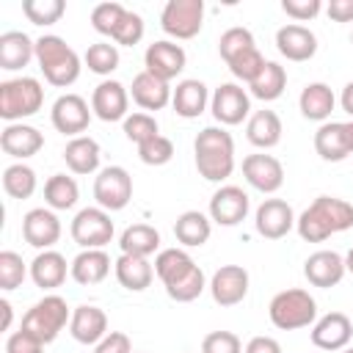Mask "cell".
Here are the masks:
<instances>
[{
  "label": "cell",
  "mask_w": 353,
  "mask_h": 353,
  "mask_svg": "<svg viewBox=\"0 0 353 353\" xmlns=\"http://www.w3.org/2000/svg\"><path fill=\"white\" fill-rule=\"evenodd\" d=\"M342 353H353V347H345V350H342Z\"/></svg>",
  "instance_id": "obj_58"
},
{
  "label": "cell",
  "mask_w": 353,
  "mask_h": 353,
  "mask_svg": "<svg viewBox=\"0 0 353 353\" xmlns=\"http://www.w3.org/2000/svg\"><path fill=\"white\" fill-rule=\"evenodd\" d=\"M22 237L28 245L47 251L61 240V221L55 215V210L50 207H36L30 212H25L22 218Z\"/></svg>",
  "instance_id": "obj_16"
},
{
  "label": "cell",
  "mask_w": 353,
  "mask_h": 353,
  "mask_svg": "<svg viewBox=\"0 0 353 353\" xmlns=\"http://www.w3.org/2000/svg\"><path fill=\"white\" fill-rule=\"evenodd\" d=\"M251 47H256V41H254V33L248 30V28H229V30H223L221 33V39H218V52H221V58L229 63L234 55H240V52H245V50H251Z\"/></svg>",
  "instance_id": "obj_43"
},
{
  "label": "cell",
  "mask_w": 353,
  "mask_h": 353,
  "mask_svg": "<svg viewBox=\"0 0 353 353\" xmlns=\"http://www.w3.org/2000/svg\"><path fill=\"white\" fill-rule=\"evenodd\" d=\"M243 353H281V345L273 336H254V339H248Z\"/></svg>",
  "instance_id": "obj_54"
},
{
  "label": "cell",
  "mask_w": 353,
  "mask_h": 353,
  "mask_svg": "<svg viewBox=\"0 0 353 353\" xmlns=\"http://www.w3.org/2000/svg\"><path fill=\"white\" fill-rule=\"evenodd\" d=\"M72 240L80 248H105L113 240V221L110 212L102 207H83L74 218H72Z\"/></svg>",
  "instance_id": "obj_7"
},
{
  "label": "cell",
  "mask_w": 353,
  "mask_h": 353,
  "mask_svg": "<svg viewBox=\"0 0 353 353\" xmlns=\"http://www.w3.org/2000/svg\"><path fill=\"white\" fill-rule=\"evenodd\" d=\"M245 182L259 193H276L284 185V165L273 154H248L243 160Z\"/></svg>",
  "instance_id": "obj_20"
},
{
  "label": "cell",
  "mask_w": 353,
  "mask_h": 353,
  "mask_svg": "<svg viewBox=\"0 0 353 353\" xmlns=\"http://www.w3.org/2000/svg\"><path fill=\"white\" fill-rule=\"evenodd\" d=\"M69 334L80 345H97V342H102L108 336V314L99 306L83 303V306L72 309Z\"/></svg>",
  "instance_id": "obj_22"
},
{
  "label": "cell",
  "mask_w": 353,
  "mask_h": 353,
  "mask_svg": "<svg viewBox=\"0 0 353 353\" xmlns=\"http://www.w3.org/2000/svg\"><path fill=\"white\" fill-rule=\"evenodd\" d=\"M248 88H251V97H256L262 102H273L287 88V69L281 63H276V61H268L265 69L259 72V77Z\"/></svg>",
  "instance_id": "obj_37"
},
{
  "label": "cell",
  "mask_w": 353,
  "mask_h": 353,
  "mask_svg": "<svg viewBox=\"0 0 353 353\" xmlns=\"http://www.w3.org/2000/svg\"><path fill=\"white\" fill-rule=\"evenodd\" d=\"M210 110L218 124L234 127L251 113V97L237 83H221L210 97Z\"/></svg>",
  "instance_id": "obj_10"
},
{
  "label": "cell",
  "mask_w": 353,
  "mask_h": 353,
  "mask_svg": "<svg viewBox=\"0 0 353 353\" xmlns=\"http://www.w3.org/2000/svg\"><path fill=\"white\" fill-rule=\"evenodd\" d=\"M83 63H85L88 72H94V74H110V72L119 66V50H116V44H110V41H97V44H91V47L85 50Z\"/></svg>",
  "instance_id": "obj_40"
},
{
  "label": "cell",
  "mask_w": 353,
  "mask_h": 353,
  "mask_svg": "<svg viewBox=\"0 0 353 353\" xmlns=\"http://www.w3.org/2000/svg\"><path fill=\"white\" fill-rule=\"evenodd\" d=\"M353 226V204L336 196H317L295 221L301 240L323 243L331 234L347 232Z\"/></svg>",
  "instance_id": "obj_1"
},
{
  "label": "cell",
  "mask_w": 353,
  "mask_h": 353,
  "mask_svg": "<svg viewBox=\"0 0 353 353\" xmlns=\"http://www.w3.org/2000/svg\"><path fill=\"white\" fill-rule=\"evenodd\" d=\"M94 199L97 207L108 212H119L132 199V176L124 165H108L94 179Z\"/></svg>",
  "instance_id": "obj_8"
},
{
  "label": "cell",
  "mask_w": 353,
  "mask_h": 353,
  "mask_svg": "<svg viewBox=\"0 0 353 353\" xmlns=\"http://www.w3.org/2000/svg\"><path fill=\"white\" fill-rule=\"evenodd\" d=\"M199 265L193 262V256L185 248H163L154 256V276L163 281L165 290L176 287L182 279H188Z\"/></svg>",
  "instance_id": "obj_27"
},
{
  "label": "cell",
  "mask_w": 353,
  "mask_h": 353,
  "mask_svg": "<svg viewBox=\"0 0 353 353\" xmlns=\"http://www.w3.org/2000/svg\"><path fill=\"white\" fill-rule=\"evenodd\" d=\"M334 105H336V97H334L331 85H325V83H309L298 97V108H301L303 119H309V121L325 124L334 113Z\"/></svg>",
  "instance_id": "obj_33"
},
{
  "label": "cell",
  "mask_w": 353,
  "mask_h": 353,
  "mask_svg": "<svg viewBox=\"0 0 353 353\" xmlns=\"http://www.w3.org/2000/svg\"><path fill=\"white\" fill-rule=\"evenodd\" d=\"M28 273L30 270L25 268V262L17 251H0V290L11 292V290L22 287Z\"/></svg>",
  "instance_id": "obj_45"
},
{
  "label": "cell",
  "mask_w": 353,
  "mask_h": 353,
  "mask_svg": "<svg viewBox=\"0 0 353 353\" xmlns=\"http://www.w3.org/2000/svg\"><path fill=\"white\" fill-rule=\"evenodd\" d=\"M141 39H143V17L127 8L124 19L119 22V28H116V33H113V41L121 44V47H132V44H138Z\"/></svg>",
  "instance_id": "obj_48"
},
{
  "label": "cell",
  "mask_w": 353,
  "mask_h": 353,
  "mask_svg": "<svg viewBox=\"0 0 353 353\" xmlns=\"http://www.w3.org/2000/svg\"><path fill=\"white\" fill-rule=\"evenodd\" d=\"M325 11L334 22H353V0H331Z\"/></svg>",
  "instance_id": "obj_53"
},
{
  "label": "cell",
  "mask_w": 353,
  "mask_h": 353,
  "mask_svg": "<svg viewBox=\"0 0 353 353\" xmlns=\"http://www.w3.org/2000/svg\"><path fill=\"white\" fill-rule=\"evenodd\" d=\"M119 248L121 254H132V256H152L160 248V232L149 223H132L121 232L119 237Z\"/></svg>",
  "instance_id": "obj_36"
},
{
  "label": "cell",
  "mask_w": 353,
  "mask_h": 353,
  "mask_svg": "<svg viewBox=\"0 0 353 353\" xmlns=\"http://www.w3.org/2000/svg\"><path fill=\"white\" fill-rule=\"evenodd\" d=\"M138 157L146 165H165L174 157V143L165 135H154L152 141H146V143L138 146Z\"/></svg>",
  "instance_id": "obj_47"
},
{
  "label": "cell",
  "mask_w": 353,
  "mask_h": 353,
  "mask_svg": "<svg viewBox=\"0 0 353 353\" xmlns=\"http://www.w3.org/2000/svg\"><path fill=\"white\" fill-rule=\"evenodd\" d=\"M345 268H347V273H353V248L345 254Z\"/></svg>",
  "instance_id": "obj_57"
},
{
  "label": "cell",
  "mask_w": 353,
  "mask_h": 353,
  "mask_svg": "<svg viewBox=\"0 0 353 353\" xmlns=\"http://www.w3.org/2000/svg\"><path fill=\"white\" fill-rule=\"evenodd\" d=\"M69 320H72V309L66 306V301L61 295H44L25 312L22 328L39 336L44 345H50L69 325Z\"/></svg>",
  "instance_id": "obj_6"
},
{
  "label": "cell",
  "mask_w": 353,
  "mask_h": 353,
  "mask_svg": "<svg viewBox=\"0 0 353 353\" xmlns=\"http://www.w3.org/2000/svg\"><path fill=\"white\" fill-rule=\"evenodd\" d=\"M210 105V91L201 80L196 77H188V80H179L174 94H171V108L176 116L182 119H199Z\"/></svg>",
  "instance_id": "obj_26"
},
{
  "label": "cell",
  "mask_w": 353,
  "mask_h": 353,
  "mask_svg": "<svg viewBox=\"0 0 353 353\" xmlns=\"http://www.w3.org/2000/svg\"><path fill=\"white\" fill-rule=\"evenodd\" d=\"M36 61L39 69L44 74V80L55 88H66L80 77L83 61L80 55L55 33H47L41 39H36Z\"/></svg>",
  "instance_id": "obj_3"
},
{
  "label": "cell",
  "mask_w": 353,
  "mask_h": 353,
  "mask_svg": "<svg viewBox=\"0 0 353 353\" xmlns=\"http://www.w3.org/2000/svg\"><path fill=\"white\" fill-rule=\"evenodd\" d=\"M212 234V221L210 215L199 212V210H185L176 223H174V237L185 245V248H199L210 240Z\"/></svg>",
  "instance_id": "obj_35"
},
{
  "label": "cell",
  "mask_w": 353,
  "mask_h": 353,
  "mask_svg": "<svg viewBox=\"0 0 353 353\" xmlns=\"http://www.w3.org/2000/svg\"><path fill=\"white\" fill-rule=\"evenodd\" d=\"M248 193L237 185H221L210 199V221L218 226H237L248 215Z\"/></svg>",
  "instance_id": "obj_14"
},
{
  "label": "cell",
  "mask_w": 353,
  "mask_h": 353,
  "mask_svg": "<svg viewBox=\"0 0 353 353\" xmlns=\"http://www.w3.org/2000/svg\"><path fill=\"white\" fill-rule=\"evenodd\" d=\"M113 273H116V281L130 290V292H143L152 279H154V265L146 259V256H132V254H121L116 262H113Z\"/></svg>",
  "instance_id": "obj_29"
},
{
  "label": "cell",
  "mask_w": 353,
  "mask_h": 353,
  "mask_svg": "<svg viewBox=\"0 0 353 353\" xmlns=\"http://www.w3.org/2000/svg\"><path fill=\"white\" fill-rule=\"evenodd\" d=\"M248 270L243 265H221L210 279V295L218 306H237L248 295Z\"/></svg>",
  "instance_id": "obj_13"
},
{
  "label": "cell",
  "mask_w": 353,
  "mask_h": 353,
  "mask_svg": "<svg viewBox=\"0 0 353 353\" xmlns=\"http://www.w3.org/2000/svg\"><path fill=\"white\" fill-rule=\"evenodd\" d=\"M94 353H132V342L121 331H108V336L94 345Z\"/></svg>",
  "instance_id": "obj_52"
},
{
  "label": "cell",
  "mask_w": 353,
  "mask_h": 353,
  "mask_svg": "<svg viewBox=\"0 0 353 353\" xmlns=\"http://www.w3.org/2000/svg\"><path fill=\"white\" fill-rule=\"evenodd\" d=\"M6 353H44V342L30 331L19 328L6 339Z\"/></svg>",
  "instance_id": "obj_51"
},
{
  "label": "cell",
  "mask_w": 353,
  "mask_h": 353,
  "mask_svg": "<svg viewBox=\"0 0 353 353\" xmlns=\"http://www.w3.org/2000/svg\"><path fill=\"white\" fill-rule=\"evenodd\" d=\"M193 154L207 182H223L234 171V138L223 127H204L193 141Z\"/></svg>",
  "instance_id": "obj_2"
},
{
  "label": "cell",
  "mask_w": 353,
  "mask_h": 353,
  "mask_svg": "<svg viewBox=\"0 0 353 353\" xmlns=\"http://www.w3.org/2000/svg\"><path fill=\"white\" fill-rule=\"evenodd\" d=\"M41 105H44V88L36 77H14L0 83V116L8 124L39 113Z\"/></svg>",
  "instance_id": "obj_4"
},
{
  "label": "cell",
  "mask_w": 353,
  "mask_h": 353,
  "mask_svg": "<svg viewBox=\"0 0 353 353\" xmlns=\"http://www.w3.org/2000/svg\"><path fill=\"white\" fill-rule=\"evenodd\" d=\"M347 268H345V256L336 251H314L306 256L303 262V276L312 287H336L345 279Z\"/></svg>",
  "instance_id": "obj_21"
},
{
  "label": "cell",
  "mask_w": 353,
  "mask_h": 353,
  "mask_svg": "<svg viewBox=\"0 0 353 353\" xmlns=\"http://www.w3.org/2000/svg\"><path fill=\"white\" fill-rule=\"evenodd\" d=\"M350 44H353V33H350Z\"/></svg>",
  "instance_id": "obj_59"
},
{
  "label": "cell",
  "mask_w": 353,
  "mask_h": 353,
  "mask_svg": "<svg viewBox=\"0 0 353 353\" xmlns=\"http://www.w3.org/2000/svg\"><path fill=\"white\" fill-rule=\"evenodd\" d=\"M0 312H3V325H0V328L8 331V328H11V317H14V312H11V303H8L6 298L0 301Z\"/></svg>",
  "instance_id": "obj_56"
},
{
  "label": "cell",
  "mask_w": 353,
  "mask_h": 353,
  "mask_svg": "<svg viewBox=\"0 0 353 353\" xmlns=\"http://www.w3.org/2000/svg\"><path fill=\"white\" fill-rule=\"evenodd\" d=\"M339 105H342V110H345V113H347V116L353 119V80H350V83H347V85L342 88V97H339Z\"/></svg>",
  "instance_id": "obj_55"
},
{
  "label": "cell",
  "mask_w": 353,
  "mask_h": 353,
  "mask_svg": "<svg viewBox=\"0 0 353 353\" xmlns=\"http://www.w3.org/2000/svg\"><path fill=\"white\" fill-rule=\"evenodd\" d=\"M201 353H243V342L232 331H212L204 336Z\"/></svg>",
  "instance_id": "obj_49"
},
{
  "label": "cell",
  "mask_w": 353,
  "mask_h": 353,
  "mask_svg": "<svg viewBox=\"0 0 353 353\" xmlns=\"http://www.w3.org/2000/svg\"><path fill=\"white\" fill-rule=\"evenodd\" d=\"M204 22V3L201 0H168L160 14V28L171 39H193L199 36Z\"/></svg>",
  "instance_id": "obj_9"
},
{
  "label": "cell",
  "mask_w": 353,
  "mask_h": 353,
  "mask_svg": "<svg viewBox=\"0 0 353 353\" xmlns=\"http://www.w3.org/2000/svg\"><path fill=\"white\" fill-rule=\"evenodd\" d=\"M281 11L295 22H309L323 11L320 0H281Z\"/></svg>",
  "instance_id": "obj_50"
},
{
  "label": "cell",
  "mask_w": 353,
  "mask_h": 353,
  "mask_svg": "<svg viewBox=\"0 0 353 353\" xmlns=\"http://www.w3.org/2000/svg\"><path fill=\"white\" fill-rule=\"evenodd\" d=\"M132 353H135V350H132Z\"/></svg>",
  "instance_id": "obj_60"
},
{
  "label": "cell",
  "mask_w": 353,
  "mask_h": 353,
  "mask_svg": "<svg viewBox=\"0 0 353 353\" xmlns=\"http://www.w3.org/2000/svg\"><path fill=\"white\" fill-rule=\"evenodd\" d=\"M41 146H44V135L30 124L14 121V124H6V130L0 132V149L14 160H28L39 154Z\"/></svg>",
  "instance_id": "obj_24"
},
{
  "label": "cell",
  "mask_w": 353,
  "mask_h": 353,
  "mask_svg": "<svg viewBox=\"0 0 353 353\" xmlns=\"http://www.w3.org/2000/svg\"><path fill=\"white\" fill-rule=\"evenodd\" d=\"M171 94H174V88L165 80H160L152 72H146V69L132 77L130 97L143 110H163L165 105H171Z\"/></svg>",
  "instance_id": "obj_25"
},
{
  "label": "cell",
  "mask_w": 353,
  "mask_h": 353,
  "mask_svg": "<svg viewBox=\"0 0 353 353\" xmlns=\"http://www.w3.org/2000/svg\"><path fill=\"white\" fill-rule=\"evenodd\" d=\"M124 14H127V8H124L121 3H99V6H94V11H91V28H94L97 33L113 39V33H116L119 22L124 19Z\"/></svg>",
  "instance_id": "obj_46"
},
{
  "label": "cell",
  "mask_w": 353,
  "mask_h": 353,
  "mask_svg": "<svg viewBox=\"0 0 353 353\" xmlns=\"http://www.w3.org/2000/svg\"><path fill=\"white\" fill-rule=\"evenodd\" d=\"M265 55L256 50V47H251V50H245V52H240V55H234L226 66H229V72L237 77V80H243V83H254L256 77H259V72L265 69Z\"/></svg>",
  "instance_id": "obj_42"
},
{
  "label": "cell",
  "mask_w": 353,
  "mask_h": 353,
  "mask_svg": "<svg viewBox=\"0 0 353 353\" xmlns=\"http://www.w3.org/2000/svg\"><path fill=\"white\" fill-rule=\"evenodd\" d=\"M276 47H279V52L287 61L301 63V61L314 58V52H317V36L309 28H303L298 22H290V25H281L276 30Z\"/></svg>",
  "instance_id": "obj_23"
},
{
  "label": "cell",
  "mask_w": 353,
  "mask_h": 353,
  "mask_svg": "<svg viewBox=\"0 0 353 353\" xmlns=\"http://www.w3.org/2000/svg\"><path fill=\"white\" fill-rule=\"evenodd\" d=\"M353 336V323L345 312H328L312 325V345L317 350H345Z\"/></svg>",
  "instance_id": "obj_18"
},
{
  "label": "cell",
  "mask_w": 353,
  "mask_h": 353,
  "mask_svg": "<svg viewBox=\"0 0 353 353\" xmlns=\"http://www.w3.org/2000/svg\"><path fill=\"white\" fill-rule=\"evenodd\" d=\"M154 135H160V127H157V119L152 113H130L124 119V138L132 141L135 146L152 141Z\"/></svg>",
  "instance_id": "obj_44"
},
{
  "label": "cell",
  "mask_w": 353,
  "mask_h": 353,
  "mask_svg": "<svg viewBox=\"0 0 353 353\" xmlns=\"http://www.w3.org/2000/svg\"><path fill=\"white\" fill-rule=\"evenodd\" d=\"M36 171L25 163H11L6 171H3V190L11 196V199H30L36 193Z\"/></svg>",
  "instance_id": "obj_39"
},
{
  "label": "cell",
  "mask_w": 353,
  "mask_h": 353,
  "mask_svg": "<svg viewBox=\"0 0 353 353\" xmlns=\"http://www.w3.org/2000/svg\"><path fill=\"white\" fill-rule=\"evenodd\" d=\"M80 199V188L74 182V176L66 174H52L44 182V201L50 210H72Z\"/></svg>",
  "instance_id": "obj_38"
},
{
  "label": "cell",
  "mask_w": 353,
  "mask_h": 353,
  "mask_svg": "<svg viewBox=\"0 0 353 353\" xmlns=\"http://www.w3.org/2000/svg\"><path fill=\"white\" fill-rule=\"evenodd\" d=\"M130 108V91L119 80H102L91 94V110L102 121H124Z\"/></svg>",
  "instance_id": "obj_19"
},
{
  "label": "cell",
  "mask_w": 353,
  "mask_h": 353,
  "mask_svg": "<svg viewBox=\"0 0 353 353\" xmlns=\"http://www.w3.org/2000/svg\"><path fill=\"white\" fill-rule=\"evenodd\" d=\"M268 314H270V323L276 328L298 331V328H306L317 320V303L306 290L292 287V290H281L273 295Z\"/></svg>",
  "instance_id": "obj_5"
},
{
  "label": "cell",
  "mask_w": 353,
  "mask_h": 353,
  "mask_svg": "<svg viewBox=\"0 0 353 353\" xmlns=\"http://www.w3.org/2000/svg\"><path fill=\"white\" fill-rule=\"evenodd\" d=\"M281 119L276 110H256L248 124H245V138L256 146V149H273L281 141Z\"/></svg>",
  "instance_id": "obj_34"
},
{
  "label": "cell",
  "mask_w": 353,
  "mask_h": 353,
  "mask_svg": "<svg viewBox=\"0 0 353 353\" xmlns=\"http://www.w3.org/2000/svg\"><path fill=\"white\" fill-rule=\"evenodd\" d=\"M63 11H66L63 0H25L22 3V14L33 25H55L63 17Z\"/></svg>",
  "instance_id": "obj_41"
},
{
  "label": "cell",
  "mask_w": 353,
  "mask_h": 353,
  "mask_svg": "<svg viewBox=\"0 0 353 353\" xmlns=\"http://www.w3.org/2000/svg\"><path fill=\"white\" fill-rule=\"evenodd\" d=\"M66 270H72V268H66V256L61 251H52V248L39 251L36 259L30 262V279L41 290L61 287L66 281Z\"/></svg>",
  "instance_id": "obj_31"
},
{
  "label": "cell",
  "mask_w": 353,
  "mask_h": 353,
  "mask_svg": "<svg viewBox=\"0 0 353 353\" xmlns=\"http://www.w3.org/2000/svg\"><path fill=\"white\" fill-rule=\"evenodd\" d=\"M295 221L298 218L284 199H265L254 215V226L265 240H281L290 229H295Z\"/></svg>",
  "instance_id": "obj_15"
},
{
  "label": "cell",
  "mask_w": 353,
  "mask_h": 353,
  "mask_svg": "<svg viewBox=\"0 0 353 353\" xmlns=\"http://www.w3.org/2000/svg\"><path fill=\"white\" fill-rule=\"evenodd\" d=\"M143 63H146V72H152L154 77L171 83V80L185 69L188 55H185V50H182L176 41L163 39V41H152V44L146 47Z\"/></svg>",
  "instance_id": "obj_17"
},
{
  "label": "cell",
  "mask_w": 353,
  "mask_h": 353,
  "mask_svg": "<svg viewBox=\"0 0 353 353\" xmlns=\"http://www.w3.org/2000/svg\"><path fill=\"white\" fill-rule=\"evenodd\" d=\"M314 152L325 163H342L353 154V119L350 121H325L314 132Z\"/></svg>",
  "instance_id": "obj_11"
},
{
  "label": "cell",
  "mask_w": 353,
  "mask_h": 353,
  "mask_svg": "<svg viewBox=\"0 0 353 353\" xmlns=\"http://www.w3.org/2000/svg\"><path fill=\"white\" fill-rule=\"evenodd\" d=\"M30 58H36V41H30L28 33L6 30L0 36V69H6V72L25 69L30 63Z\"/></svg>",
  "instance_id": "obj_30"
},
{
  "label": "cell",
  "mask_w": 353,
  "mask_h": 353,
  "mask_svg": "<svg viewBox=\"0 0 353 353\" xmlns=\"http://www.w3.org/2000/svg\"><path fill=\"white\" fill-rule=\"evenodd\" d=\"M99 157H102L99 143L91 135H77V138H72L63 146V160H66L69 171L72 174H80V176L94 174L99 168Z\"/></svg>",
  "instance_id": "obj_32"
},
{
  "label": "cell",
  "mask_w": 353,
  "mask_h": 353,
  "mask_svg": "<svg viewBox=\"0 0 353 353\" xmlns=\"http://www.w3.org/2000/svg\"><path fill=\"white\" fill-rule=\"evenodd\" d=\"M50 119H52V127L58 132H63L69 138H77V135H83L88 130L91 110H88V102L80 94H61L52 102Z\"/></svg>",
  "instance_id": "obj_12"
},
{
  "label": "cell",
  "mask_w": 353,
  "mask_h": 353,
  "mask_svg": "<svg viewBox=\"0 0 353 353\" xmlns=\"http://www.w3.org/2000/svg\"><path fill=\"white\" fill-rule=\"evenodd\" d=\"M69 268H72L69 276H72L77 284L91 287V284H99V281L108 279V273H110V256H108L102 248H83V251L72 259Z\"/></svg>",
  "instance_id": "obj_28"
}]
</instances>
